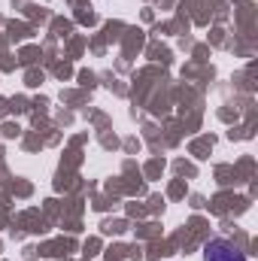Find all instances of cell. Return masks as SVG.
<instances>
[{
    "instance_id": "obj_1",
    "label": "cell",
    "mask_w": 258,
    "mask_h": 261,
    "mask_svg": "<svg viewBox=\"0 0 258 261\" xmlns=\"http://www.w3.org/2000/svg\"><path fill=\"white\" fill-rule=\"evenodd\" d=\"M203 261H246V252H240L231 240L216 237L203 246Z\"/></svg>"
}]
</instances>
